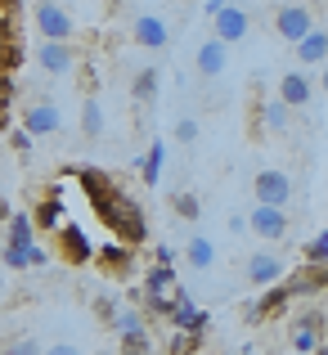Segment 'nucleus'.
<instances>
[{"label":"nucleus","instance_id":"obj_1","mask_svg":"<svg viewBox=\"0 0 328 355\" xmlns=\"http://www.w3.org/2000/svg\"><path fill=\"white\" fill-rule=\"evenodd\" d=\"M63 175H72V180L86 189L90 211H95V220L108 230V239L126 243V248H139V243L148 239V220H144V211H139V202L130 198L108 171H99V166H72V171H63Z\"/></svg>","mask_w":328,"mask_h":355},{"label":"nucleus","instance_id":"obj_2","mask_svg":"<svg viewBox=\"0 0 328 355\" xmlns=\"http://www.w3.org/2000/svg\"><path fill=\"white\" fill-rule=\"evenodd\" d=\"M32 27L41 32V41H77V18H72V9H63L59 0H36Z\"/></svg>","mask_w":328,"mask_h":355},{"label":"nucleus","instance_id":"obj_3","mask_svg":"<svg viewBox=\"0 0 328 355\" xmlns=\"http://www.w3.org/2000/svg\"><path fill=\"white\" fill-rule=\"evenodd\" d=\"M32 59H36V68H41L45 77H68V72L81 68V54H77L72 41H36Z\"/></svg>","mask_w":328,"mask_h":355},{"label":"nucleus","instance_id":"obj_4","mask_svg":"<svg viewBox=\"0 0 328 355\" xmlns=\"http://www.w3.org/2000/svg\"><path fill=\"white\" fill-rule=\"evenodd\" d=\"M54 252H59V261H63V266H72V270H81V266L95 261V243L86 239V230H81L77 220H68V225L54 234Z\"/></svg>","mask_w":328,"mask_h":355},{"label":"nucleus","instance_id":"obj_5","mask_svg":"<svg viewBox=\"0 0 328 355\" xmlns=\"http://www.w3.org/2000/svg\"><path fill=\"white\" fill-rule=\"evenodd\" d=\"M90 266H95L104 279H117V284H121V279L135 275V248L108 239V243H99V248H95V261H90Z\"/></svg>","mask_w":328,"mask_h":355},{"label":"nucleus","instance_id":"obj_6","mask_svg":"<svg viewBox=\"0 0 328 355\" xmlns=\"http://www.w3.org/2000/svg\"><path fill=\"white\" fill-rule=\"evenodd\" d=\"M252 198H257L261 207H288V202H293V175L279 171V166L257 171V180H252Z\"/></svg>","mask_w":328,"mask_h":355},{"label":"nucleus","instance_id":"obj_7","mask_svg":"<svg viewBox=\"0 0 328 355\" xmlns=\"http://www.w3.org/2000/svg\"><path fill=\"white\" fill-rule=\"evenodd\" d=\"M32 225H36V234H59V230L68 225V202H63L59 184H50V189L32 202Z\"/></svg>","mask_w":328,"mask_h":355},{"label":"nucleus","instance_id":"obj_8","mask_svg":"<svg viewBox=\"0 0 328 355\" xmlns=\"http://www.w3.org/2000/svg\"><path fill=\"white\" fill-rule=\"evenodd\" d=\"M68 126L63 121V108L54 104V99H32V104L23 108V130L32 139H41V135H59V130Z\"/></svg>","mask_w":328,"mask_h":355},{"label":"nucleus","instance_id":"obj_9","mask_svg":"<svg viewBox=\"0 0 328 355\" xmlns=\"http://www.w3.org/2000/svg\"><path fill=\"white\" fill-rule=\"evenodd\" d=\"M288 306H293L288 288H284V284H270V288H261V293L252 297L248 306H243V315H248V324H270L275 315H284Z\"/></svg>","mask_w":328,"mask_h":355},{"label":"nucleus","instance_id":"obj_10","mask_svg":"<svg viewBox=\"0 0 328 355\" xmlns=\"http://www.w3.org/2000/svg\"><path fill=\"white\" fill-rule=\"evenodd\" d=\"M311 27H320L315 23V14H311V5H279L275 9V32H279V41H288V45H297Z\"/></svg>","mask_w":328,"mask_h":355},{"label":"nucleus","instance_id":"obj_11","mask_svg":"<svg viewBox=\"0 0 328 355\" xmlns=\"http://www.w3.org/2000/svg\"><path fill=\"white\" fill-rule=\"evenodd\" d=\"M288 279V297H293V302H297V297H320V293H328V261H324V266H311V261H302V266H297L293 270V275H284Z\"/></svg>","mask_w":328,"mask_h":355},{"label":"nucleus","instance_id":"obj_12","mask_svg":"<svg viewBox=\"0 0 328 355\" xmlns=\"http://www.w3.org/2000/svg\"><path fill=\"white\" fill-rule=\"evenodd\" d=\"M288 225H293V220H288V211L284 207H252L248 211V230L257 239H266V243H279V239H288Z\"/></svg>","mask_w":328,"mask_h":355},{"label":"nucleus","instance_id":"obj_13","mask_svg":"<svg viewBox=\"0 0 328 355\" xmlns=\"http://www.w3.org/2000/svg\"><path fill=\"white\" fill-rule=\"evenodd\" d=\"M212 27H216V41L239 45V41H248V36H252V14L243 5H225L221 14L212 18Z\"/></svg>","mask_w":328,"mask_h":355},{"label":"nucleus","instance_id":"obj_14","mask_svg":"<svg viewBox=\"0 0 328 355\" xmlns=\"http://www.w3.org/2000/svg\"><path fill=\"white\" fill-rule=\"evenodd\" d=\"M243 275H248L252 288H270V284H284L288 266H284V257H275V252H252L248 266H243Z\"/></svg>","mask_w":328,"mask_h":355},{"label":"nucleus","instance_id":"obj_15","mask_svg":"<svg viewBox=\"0 0 328 355\" xmlns=\"http://www.w3.org/2000/svg\"><path fill=\"white\" fill-rule=\"evenodd\" d=\"M279 99H284L288 108H306L315 99V77L306 68H288L284 77H279Z\"/></svg>","mask_w":328,"mask_h":355},{"label":"nucleus","instance_id":"obj_16","mask_svg":"<svg viewBox=\"0 0 328 355\" xmlns=\"http://www.w3.org/2000/svg\"><path fill=\"white\" fill-rule=\"evenodd\" d=\"M130 36H135L139 50H166V45H171V27L157 14H139L135 23H130Z\"/></svg>","mask_w":328,"mask_h":355},{"label":"nucleus","instance_id":"obj_17","mask_svg":"<svg viewBox=\"0 0 328 355\" xmlns=\"http://www.w3.org/2000/svg\"><path fill=\"white\" fill-rule=\"evenodd\" d=\"M193 68H198V77H202V81L221 77V72L230 68V45L216 41V36H207V41L193 50Z\"/></svg>","mask_w":328,"mask_h":355},{"label":"nucleus","instance_id":"obj_18","mask_svg":"<svg viewBox=\"0 0 328 355\" xmlns=\"http://www.w3.org/2000/svg\"><path fill=\"white\" fill-rule=\"evenodd\" d=\"M293 54H297L302 68H324L328 63V27H311V32L293 45Z\"/></svg>","mask_w":328,"mask_h":355},{"label":"nucleus","instance_id":"obj_19","mask_svg":"<svg viewBox=\"0 0 328 355\" xmlns=\"http://www.w3.org/2000/svg\"><path fill=\"white\" fill-rule=\"evenodd\" d=\"M288 113H293V108H288L279 95L275 99H261V104H257V121H248V126L252 130L266 126V130H275V135H284V130H288Z\"/></svg>","mask_w":328,"mask_h":355},{"label":"nucleus","instance_id":"obj_20","mask_svg":"<svg viewBox=\"0 0 328 355\" xmlns=\"http://www.w3.org/2000/svg\"><path fill=\"white\" fill-rule=\"evenodd\" d=\"M166 324H171L175 333H202V338H207V329H212V315L202 311V306H175V315H171Z\"/></svg>","mask_w":328,"mask_h":355},{"label":"nucleus","instance_id":"obj_21","mask_svg":"<svg viewBox=\"0 0 328 355\" xmlns=\"http://www.w3.org/2000/svg\"><path fill=\"white\" fill-rule=\"evenodd\" d=\"M36 243V225H32V211H14L5 220V248H32Z\"/></svg>","mask_w":328,"mask_h":355},{"label":"nucleus","instance_id":"obj_22","mask_svg":"<svg viewBox=\"0 0 328 355\" xmlns=\"http://www.w3.org/2000/svg\"><path fill=\"white\" fill-rule=\"evenodd\" d=\"M175 284H180L175 266H148V270H144V293H148V297H171Z\"/></svg>","mask_w":328,"mask_h":355},{"label":"nucleus","instance_id":"obj_23","mask_svg":"<svg viewBox=\"0 0 328 355\" xmlns=\"http://www.w3.org/2000/svg\"><path fill=\"white\" fill-rule=\"evenodd\" d=\"M157 90H162V72L157 68H139L135 77H130V99H135V104H153Z\"/></svg>","mask_w":328,"mask_h":355},{"label":"nucleus","instance_id":"obj_24","mask_svg":"<svg viewBox=\"0 0 328 355\" xmlns=\"http://www.w3.org/2000/svg\"><path fill=\"white\" fill-rule=\"evenodd\" d=\"M184 261H189V270H212V266H216V243H212V239H189V243H184Z\"/></svg>","mask_w":328,"mask_h":355},{"label":"nucleus","instance_id":"obj_25","mask_svg":"<svg viewBox=\"0 0 328 355\" xmlns=\"http://www.w3.org/2000/svg\"><path fill=\"white\" fill-rule=\"evenodd\" d=\"M148 324H153V320H148V315L139 311V306H121V311H117V320H112L108 329L117 333V338H126V333H144Z\"/></svg>","mask_w":328,"mask_h":355},{"label":"nucleus","instance_id":"obj_26","mask_svg":"<svg viewBox=\"0 0 328 355\" xmlns=\"http://www.w3.org/2000/svg\"><path fill=\"white\" fill-rule=\"evenodd\" d=\"M162 166H166V144H162V139H153L148 153H144V162H139V180L157 184V180H162Z\"/></svg>","mask_w":328,"mask_h":355},{"label":"nucleus","instance_id":"obj_27","mask_svg":"<svg viewBox=\"0 0 328 355\" xmlns=\"http://www.w3.org/2000/svg\"><path fill=\"white\" fill-rule=\"evenodd\" d=\"M81 135H86V139H99V135H104V104H99L95 95L81 104Z\"/></svg>","mask_w":328,"mask_h":355},{"label":"nucleus","instance_id":"obj_28","mask_svg":"<svg viewBox=\"0 0 328 355\" xmlns=\"http://www.w3.org/2000/svg\"><path fill=\"white\" fill-rule=\"evenodd\" d=\"M288 342H293V351H302V355H315L324 347V338L315 329H302V324H293V333H288Z\"/></svg>","mask_w":328,"mask_h":355},{"label":"nucleus","instance_id":"obj_29","mask_svg":"<svg viewBox=\"0 0 328 355\" xmlns=\"http://www.w3.org/2000/svg\"><path fill=\"white\" fill-rule=\"evenodd\" d=\"M171 211H175L180 220H198V216H202L198 193H189V189H184V193H171Z\"/></svg>","mask_w":328,"mask_h":355},{"label":"nucleus","instance_id":"obj_30","mask_svg":"<svg viewBox=\"0 0 328 355\" xmlns=\"http://www.w3.org/2000/svg\"><path fill=\"white\" fill-rule=\"evenodd\" d=\"M202 351V333H171L166 355H198Z\"/></svg>","mask_w":328,"mask_h":355},{"label":"nucleus","instance_id":"obj_31","mask_svg":"<svg viewBox=\"0 0 328 355\" xmlns=\"http://www.w3.org/2000/svg\"><path fill=\"white\" fill-rule=\"evenodd\" d=\"M117 351L121 355H153V338H148V329L144 333H126V338H117Z\"/></svg>","mask_w":328,"mask_h":355},{"label":"nucleus","instance_id":"obj_32","mask_svg":"<svg viewBox=\"0 0 328 355\" xmlns=\"http://www.w3.org/2000/svg\"><path fill=\"white\" fill-rule=\"evenodd\" d=\"M90 311H95V320L112 324V320H117V311H121V302L112 293H95V297H90Z\"/></svg>","mask_w":328,"mask_h":355},{"label":"nucleus","instance_id":"obj_33","mask_svg":"<svg viewBox=\"0 0 328 355\" xmlns=\"http://www.w3.org/2000/svg\"><path fill=\"white\" fill-rule=\"evenodd\" d=\"M14 77H0V135H9V108H14Z\"/></svg>","mask_w":328,"mask_h":355},{"label":"nucleus","instance_id":"obj_34","mask_svg":"<svg viewBox=\"0 0 328 355\" xmlns=\"http://www.w3.org/2000/svg\"><path fill=\"white\" fill-rule=\"evenodd\" d=\"M0 355H45V351H41V342H36V338H27V333H23V338L0 342Z\"/></svg>","mask_w":328,"mask_h":355},{"label":"nucleus","instance_id":"obj_35","mask_svg":"<svg viewBox=\"0 0 328 355\" xmlns=\"http://www.w3.org/2000/svg\"><path fill=\"white\" fill-rule=\"evenodd\" d=\"M302 261H311V266H324V261H328V230H324V234H315V239H306Z\"/></svg>","mask_w":328,"mask_h":355},{"label":"nucleus","instance_id":"obj_36","mask_svg":"<svg viewBox=\"0 0 328 355\" xmlns=\"http://www.w3.org/2000/svg\"><path fill=\"white\" fill-rule=\"evenodd\" d=\"M0 266L5 270H32V257H27V248H0Z\"/></svg>","mask_w":328,"mask_h":355},{"label":"nucleus","instance_id":"obj_37","mask_svg":"<svg viewBox=\"0 0 328 355\" xmlns=\"http://www.w3.org/2000/svg\"><path fill=\"white\" fill-rule=\"evenodd\" d=\"M175 139H180V144H198V117H180L175 121Z\"/></svg>","mask_w":328,"mask_h":355},{"label":"nucleus","instance_id":"obj_38","mask_svg":"<svg viewBox=\"0 0 328 355\" xmlns=\"http://www.w3.org/2000/svg\"><path fill=\"white\" fill-rule=\"evenodd\" d=\"M293 324H302V329H315L324 338V329H328V315H320V311H306V315H297Z\"/></svg>","mask_w":328,"mask_h":355},{"label":"nucleus","instance_id":"obj_39","mask_svg":"<svg viewBox=\"0 0 328 355\" xmlns=\"http://www.w3.org/2000/svg\"><path fill=\"white\" fill-rule=\"evenodd\" d=\"M9 148H14L18 157H27V153H32V135H27L23 126H18V130H9Z\"/></svg>","mask_w":328,"mask_h":355},{"label":"nucleus","instance_id":"obj_40","mask_svg":"<svg viewBox=\"0 0 328 355\" xmlns=\"http://www.w3.org/2000/svg\"><path fill=\"white\" fill-rule=\"evenodd\" d=\"M153 266H175V248L171 243H157L153 248Z\"/></svg>","mask_w":328,"mask_h":355},{"label":"nucleus","instance_id":"obj_41","mask_svg":"<svg viewBox=\"0 0 328 355\" xmlns=\"http://www.w3.org/2000/svg\"><path fill=\"white\" fill-rule=\"evenodd\" d=\"M27 257H32V266H36V270H41V266H45V261H50V252H45V248H41V243H32V248H27Z\"/></svg>","mask_w":328,"mask_h":355},{"label":"nucleus","instance_id":"obj_42","mask_svg":"<svg viewBox=\"0 0 328 355\" xmlns=\"http://www.w3.org/2000/svg\"><path fill=\"white\" fill-rule=\"evenodd\" d=\"M225 5H230V0H202V14H207V18H216Z\"/></svg>","mask_w":328,"mask_h":355},{"label":"nucleus","instance_id":"obj_43","mask_svg":"<svg viewBox=\"0 0 328 355\" xmlns=\"http://www.w3.org/2000/svg\"><path fill=\"white\" fill-rule=\"evenodd\" d=\"M45 355H81V347H72V342H59V347H50Z\"/></svg>","mask_w":328,"mask_h":355},{"label":"nucleus","instance_id":"obj_44","mask_svg":"<svg viewBox=\"0 0 328 355\" xmlns=\"http://www.w3.org/2000/svg\"><path fill=\"white\" fill-rule=\"evenodd\" d=\"M230 230H234V234H243V230H248V216H239V211H234V216H230Z\"/></svg>","mask_w":328,"mask_h":355},{"label":"nucleus","instance_id":"obj_45","mask_svg":"<svg viewBox=\"0 0 328 355\" xmlns=\"http://www.w3.org/2000/svg\"><path fill=\"white\" fill-rule=\"evenodd\" d=\"M315 90H324V95H328V63L320 68V77H315Z\"/></svg>","mask_w":328,"mask_h":355},{"label":"nucleus","instance_id":"obj_46","mask_svg":"<svg viewBox=\"0 0 328 355\" xmlns=\"http://www.w3.org/2000/svg\"><path fill=\"white\" fill-rule=\"evenodd\" d=\"M9 216H14V207H9V198H0V225H5Z\"/></svg>","mask_w":328,"mask_h":355},{"label":"nucleus","instance_id":"obj_47","mask_svg":"<svg viewBox=\"0 0 328 355\" xmlns=\"http://www.w3.org/2000/svg\"><path fill=\"white\" fill-rule=\"evenodd\" d=\"M0 9H9V14H18V9H23V0H0Z\"/></svg>","mask_w":328,"mask_h":355},{"label":"nucleus","instance_id":"obj_48","mask_svg":"<svg viewBox=\"0 0 328 355\" xmlns=\"http://www.w3.org/2000/svg\"><path fill=\"white\" fill-rule=\"evenodd\" d=\"M0 248H5V234H0Z\"/></svg>","mask_w":328,"mask_h":355},{"label":"nucleus","instance_id":"obj_49","mask_svg":"<svg viewBox=\"0 0 328 355\" xmlns=\"http://www.w3.org/2000/svg\"><path fill=\"white\" fill-rule=\"evenodd\" d=\"M0 148H5V139H0Z\"/></svg>","mask_w":328,"mask_h":355},{"label":"nucleus","instance_id":"obj_50","mask_svg":"<svg viewBox=\"0 0 328 355\" xmlns=\"http://www.w3.org/2000/svg\"><path fill=\"white\" fill-rule=\"evenodd\" d=\"M248 355H252V351H248Z\"/></svg>","mask_w":328,"mask_h":355}]
</instances>
